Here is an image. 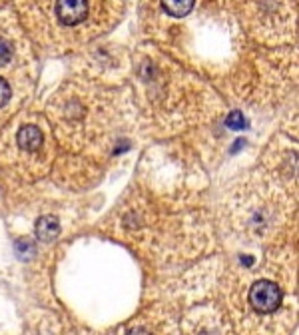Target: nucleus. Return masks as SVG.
I'll return each mask as SVG.
<instances>
[{"instance_id":"1","label":"nucleus","mask_w":299,"mask_h":335,"mask_svg":"<svg viewBox=\"0 0 299 335\" xmlns=\"http://www.w3.org/2000/svg\"><path fill=\"white\" fill-rule=\"evenodd\" d=\"M231 323L239 335H289L297 321V255L273 248L259 263L233 269L225 283Z\"/></svg>"},{"instance_id":"2","label":"nucleus","mask_w":299,"mask_h":335,"mask_svg":"<svg viewBox=\"0 0 299 335\" xmlns=\"http://www.w3.org/2000/svg\"><path fill=\"white\" fill-rule=\"evenodd\" d=\"M28 30L48 48L80 46L120 16V0H20Z\"/></svg>"},{"instance_id":"3","label":"nucleus","mask_w":299,"mask_h":335,"mask_svg":"<svg viewBox=\"0 0 299 335\" xmlns=\"http://www.w3.org/2000/svg\"><path fill=\"white\" fill-rule=\"evenodd\" d=\"M231 232L259 246H279L295 220V198L283 194L273 180L251 178L229 196Z\"/></svg>"},{"instance_id":"4","label":"nucleus","mask_w":299,"mask_h":335,"mask_svg":"<svg viewBox=\"0 0 299 335\" xmlns=\"http://www.w3.org/2000/svg\"><path fill=\"white\" fill-rule=\"evenodd\" d=\"M34 62L14 20L0 14V126L20 108L32 88Z\"/></svg>"},{"instance_id":"5","label":"nucleus","mask_w":299,"mask_h":335,"mask_svg":"<svg viewBox=\"0 0 299 335\" xmlns=\"http://www.w3.org/2000/svg\"><path fill=\"white\" fill-rule=\"evenodd\" d=\"M8 152V164H14L24 176L34 178L44 174L52 160V136L40 116L18 118L12 130H6L0 154Z\"/></svg>"},{"instance_id":"6","label":"nucleus","mask_w":299,"mask_h":335,"mask_svg":"<svg viewBox=\"0 0 299 335\" xmlns=\"http://www.w3.org/2000/svg\"><path fill=\"white\" fill-rule=\"evenodd\" d=\"M120 335H180V327L168 307L156 305L134 317Z\"/></svg>"},{"instance_id":"7","label":"nucleus","mask_w":299,"mask_h":335,"mask_svg":"<svg viewBox=\"0 0 299 335\" xmlns=\"http://www.w3.org/2000/svg\"><path fill=\"white\" fill-rule=\"evenodd\" d=\"M184 335H233V331L216 307H198L186 317Z\"/></svg>"},{"instance_id":"8","label":"nucleus","mask_w":299,"mask_h":335,"mask_svg":"<svg viewBox=\"0 0 299 335\" xmlns=\"http://www.w3.org/2000/svg\"><path fill=\"white\" fill-rule=\"evenodd\" d=\"M160 4H162V8H164L170 16L182 18V16L190 14V10H192L194 4H196V0H160Z\"/></svg>"},{"instance_id":"9","label":"nucleus","mask_w":299,"mask_h":335,"mask_svg":"<svg viewBox=\"0 0 299 335\" xmlns=\"http://www.w3.org/2000/svg\"><path fill=\"white\" fill-rule=\"evenodd\" d=\"M36 234H38V238H40L42 242H52V240L58 236V222H56L54 218H50V216L42 218V220L38 222Z\"/></svg>"}]
</instances>
